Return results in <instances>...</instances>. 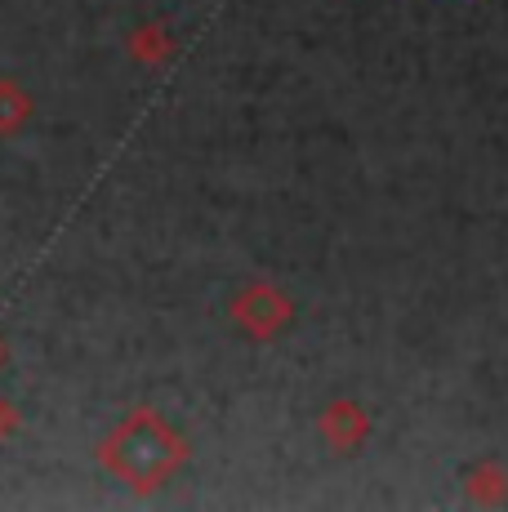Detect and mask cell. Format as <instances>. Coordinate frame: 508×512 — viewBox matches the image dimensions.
Instances as JSON below:
<instances>
[{
  "instance_id": "6da1fadb",
  "label": "cell",
  "mask_w": 508,
  "mask_h": 512,
  "mask_svg": "<svg viewBox=\"0 0 508 512\" xmlns=\"http://www.w3.org/2000/svg\"><path fill=\"white\" fill-rule=\"evenodd\" d=\"M32 116V103L14 81H0V134H14Z\"/></svg>"
},
{
  "instance_id": "7a4b0ae2",
  "label": "cell",
  "mask_w": 508,
  "mask_h": 512,
  "mask_svg": "<svg viewBox=\"0 0 508 512\" xmlns=\"http://www.w3.org/2000/svg\"><path fill=\"white\" fill-rule=\"evenodd\" d=\"M14 423H18L14 406H9V401H0V437H9V432H14Z\"/></svg>"
},
{
  "instance_id": "3957f363",
  "label": "cell",
  "mask_w": 508,
  "mask_h": 512,
  "mask_svg": "<svg viewBox=\"0 0 508 512\" xmlns=\"http://www.w3.org/2000/svg\"><path fill=\"white\" fill-rule=\"evenodd\" d=\"M0 357H5V348H0Z\"/></svg>"
}]
</instances>
